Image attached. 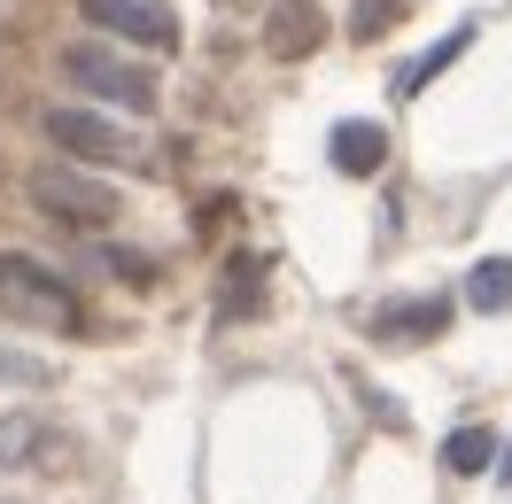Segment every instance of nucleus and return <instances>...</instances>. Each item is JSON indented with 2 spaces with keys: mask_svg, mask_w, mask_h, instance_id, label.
I'll return each instance as SVG.
<instances>
[{
  "mask_svg": "<svg viewBox=\"0 0 512 504\" xmlns=\"http://www.w3.org/2000/svg\"><path fill=\"white\" fill-rule=\"evenodd\" d=\"M303 47H319V8L280 0V8H272V55H303Z\"/></svg>",
  "mask_w": 512,
  "mask_h": 504,
  "instance_id": "nucleus-9",
  "label": "nucleus"
},
{
  "mask_svg": "<svg viewBox=\"0 0 512 504\" xmlns=\"http://www.w3.org/2000/svg\"><path fill=\"white\" fill-rule=\"evenodd\" d=\"M70 442L55 419H32V411H8L0 419V473H32V466H55Z\"/></svg>",
  "mask_w": 512,
  "mask_h": 504,
  "instance_id": "nucleus-6",
  "label": "nucleus"
},
{
  "mask_svg": "<svg viewBox=\"0 0 512 504\" xmlns=\"http://www.w3.org/2000/svg\"><path fill=\"white\" fill-rule=\"evenodd\" d=\"M39 388H55V365H47L39 349L0 342V396H39Z\"/></svg>",
  "mask_w": 512,
  "mask_h": 504,
  "instance_id": "nucleus-8",
  "label": "nucleus"
},
{
  "mask_svg": "<svg viewBox=\"0 0 512 504\" xmlns=\"http://www.w3.org/2000/svg\"><path fill=\"white\" fill-rule=\"evenodd\" d=\"M466 295H474V311H512V264H505V256H489V264H474V280H466Z\"/></svg>",
  "mask_w": 512,
  "mask_h": 504,
  "instance_id": "nucleus-10",
  "label": "nucleus"
},
{
  "mask_svg": "<svg viewBox=\"0 0 512 504\" xmlns=\"http://www.w3.org/2000/svg\"><path fill=\"white\" fill-rule=\"evenodd\" d=\"M334 163H342V171H381V163H388V132L365 125V117L334 125Z\"/></svg>",
  "mask_w": 512,
  "mask_h": 504,
  "instance_id": "nucleus-7",
  "label": "nucleus"
},
{
  "mask_svg": "<svg viewBox=\"0 0 512 504\" xmlns=\"http://www.w3.org/2000/svg\"><path fill=\"white\" fill-rule=\"evenodd\" d=\"M63 78L78 86L86 101H109V109H125V117H156V70L132 63V55H117V47H101V39H70L63 47Z\"/></svg>",
  "mask_w": 512,
  "mask_h": 504,
  "instance_id": "nucleus-1",
  "label": "nucleus"
},
{
  "mask_svg": "<svg viewBox=\"0 0 512 504\" xmlns=\"http://www.w3.org/2000/svg\"><path fill=\"white\" fill-rule=\"evenodd\" d=\"M0 303H16V311H32V318H78V287L63 272H47L39 256L0 249Z\"/></svg>",
  "mask_w": 512,
  "mask_h": 504,
  "instance_id": "nucleus-4",
  "label": "nucleus"
},
{
  "mask_svg": "<svg viewBox=\"0 0 512 504\" xmlns=\"http://www.w3.org/2000/svg\"><path fill=\"white\" fill-rule=\"evenodd\" d=\"M32 202L63 225V233H101V225H117V194L101 187V179H86L78 163H47V171H32Z\"/></svg>",
  "mask_w": 512,
  "mask_h": 504,
  "instance_id": "nucleus-3",
  "label": "nucleus"
},
{
  "mask_svg": "<svg viewBox=\"0 0 512 504\" xmlns=\"http://www.w3.org/2000/svg\"><path fill=\"white\" fill-rule=\"evenodd\" d=\"M78 16H86L94 32H109L117 47H148V55L179 47V24H171L163 0H78Z\"/></svg>",
  "mask_w": 512,
  "mask_h": 504,
  "instance_id": "nucleus-5",
  "label": "nucleus"
},
{
  "mask_svg": "<svg viewBox=\"0 0 512 504\" xmlns=\"http://www.w3.org/2000/svg\"><path fill=\"white\" fill-rule=\"evenodd\" d=\"M39 132H47V148L63 163H78V171H117V163H132L140 148H132V132L117 125V117H101V109H47L39 117Z\"/></svg>",
  "mask_w": 512,
  "mask_h": 504,
  "instance_id": "nucleus-2",
  "label": "nucleus"
},
{
  "mask_svg": "<svg viewBox=\"0 0 512 504\" xmlns=\"http://www.w3.org/2000/svg\"><path fill=\"white\" fill-rule=\"evenodd\" d=\"M443 458H450V473H481L489 458H497V435H489V427H458Z\"/></svg>",
  "mask_w": 512,
  "mask_h": 504,
  "instance_id": "nucleus-11",
  "label": "nucleus"
}]
</instances>
